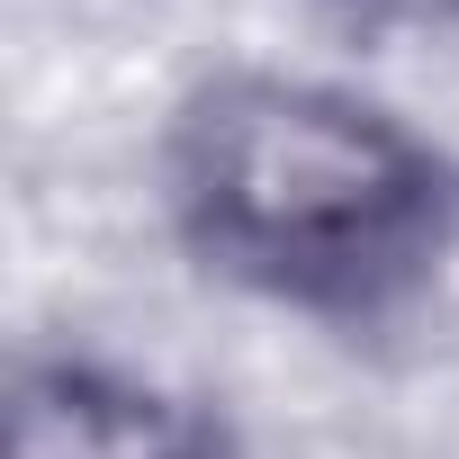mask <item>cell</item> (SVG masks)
Here are the masks:
<instances>
[{
  "instance_id": "cell-1",
  "label": "cell",
  "mask_w": 459,
  "mask_h": 459,
  "mask_svg": "<svg viewBox=\"0 0 459 459\" xmlns=\"http://www.w3.org/2000/svg\"><path fill=\"white\" fill-rule=\"evenodd\" d=\"M153 207L207 289L325 342H387L459 280V144L316 64H207L162 108Z\"/></svg>"
},
{
  "instance_id": "cell-2",
  "label": "cell",
  "mask_w": 459,
  "mask_h": 459,
  "mask_svg": "<svg viewBox=\"0 0 459 459\" xmlns=\"http://www.w3.org/2000/svg\"><path fill=\"white\" fill-rule=\"evenodd\" d=\"M0 459H253L225 396L100 342H19L0 369Z\"/></svg>"
},
{
  "instance_id": "cell-3",
  "label": "cell",
  "mask_w": 459,
  "mask_h": 459,
  "mask_svg": "<svg viewBox=\"0 0 459 459\" xmlns=\"http://www.w3.org/2000/svg\"><path fill=\"white\" fill-rule=\"evenodd\" d=\"M369 37H459V0H325Z\"/></svg>"
}]
</instances>
